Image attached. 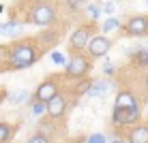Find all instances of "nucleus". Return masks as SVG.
I'll return each instance as SVG.
<instances>
[{
  "label": "nucleus",
  "instance_id": "nucleus-14",
  "mask_svg": "<svg viewBox=\"0 0 148 143\" xmlns=\"http://www.w3.org/2000/svg\"><path fill=\"white\" fill-rule=\"evenodd\" d=\"M24 32V24L17 19H9V22H0V34L9 39H17Z\"/></svg>",
  "mask_w": 148,
  "mask_h": 143
},
{
  "label": "nucleus",
  "instance_id": "nucleus-21",
  "mask_svg": "<svg viewBox=\"0 0 148 143\" xmlns=\"http://www.w3.org/2000/svg\"><path fill=\"white\" fill-rule=\"evenodd\" d=\"M122 28V22L118 17H108L103 24H101V32L108 34V32H114V30H120Z\"/></svg>",
  "mask_w": 148,
  "mask_h": 143
},
{
  "label": "nucleus",
  "instance_id": "nucleus-10",
  "mask_svg": "<svg viewBox=\"0 0 148 143\" xmlns=\"http://www.w3.org/2000/svg\"><path fill=\"white\" fill-rule=\"evenodd\" d=\"M114 107H120V109H137L140 107V100L131 90H118L114 96Z\"/></svg>",
  "mask_w": 148,
  "mask_h": 143
},
{
  "label": "nucleus",
  "instance_id": "nucleus-22",
  "mask_svg": "<svg viewBox=\"0 0 148 143\" xmlns=\"http://www.w3.org/2000/svg\"><path fill=\"white\" fill-rule=\"evenodd\" d=\"M64 4H67V9L71 13H79V11H86V7H88V0H62Z\"/></svg>",
  "mask_w": 148,
  "mask_h": 143
},
{
  "label": "nucleus",
  "instance_id": "nucleus-30",
  "mask_svg": "<svg viewBox=\"0 0 148 143\" xmlns=\"http://www.w3.org/2000/svg\"><path fill=\"white\" fill-rule=\"evenodd\" d=\"M110 143H127V139H125V137H112Z\"/></svg>",
  "mask_w": 148,
  "mask_h": 143
},
{
  "label": "nucleus",
  "instance_id": "nucleus-18",
  "mask_svg": "<svg viewBox=\"0 0 148 143\" xmlns=\"http://www.w3.org/2000/svg\"><path fill=\"white\" fill-rule=\"evenodd\" d=\"M7 100L11 105H22V103H28L30 100V92L28 90H17V92H13V94H7Z\"/></svg>",
  "mask_w": 148,
  "mask_h": 143
},
{
  "label": "nucleus",
  "instance_id": "nucleus-28",
  "mask_svg": "<svg viewBox=\"0 0 148 143\" xmlns=\"http://www.w3.org/2000/svg\"><path fill=\"white\" fill-rule=\"evenodd\" d=\"M101 9H103V13L112 15V13L116 11V2H114V0H108V2H103V4H101Z\"/></svg>",
  "mask_w": 148,
  "mask_h": 143
},
{
  "label": "nucleus",
  "instance_id": "nucleus-31",
  "mask_svg": "<svg viewBox=\"0 0 148 143\" xmlns=\"http://www.w3.org/2000/svg\"><path fill=\"white\" fill-rule=\"evenodd\" d=\"M7 100V92H4L2 88H0V107H2V103Z\"/></svg>",
  "mask_w": 148,
  "mask_h": 143
},
{
  "label": "nucleus",
  "instance_id": "nucleus-20",
  "mask_svg": "<svg viewBox=\"0 0 148 143\" xmlns=\"http://www.w3.org/2000/svg\"><path fill=\"white\" fill-rule=\"evenodd\" d=\"M15 135V126H11L9 122H0V143H9Z\"/></svg>",
  "mask_w": 148,
  "mask_h": 143
},
{
  "label": "nucleus",
  "instance_id": "nucleus-13",
  "mask_svg": "<svg viewBox=\"0 0 148 143\" xmlns=\"http://www.w3.org/2000/svg\"><path fill=\"white\" fill-rule=\"evenodd\" d=\"M34 39H37V45L41 49H47V47H54V45L58 43L60 32H58V30H54V26H52V28H45L43 32H39Z\"/></svg>",
  "mask_w": 148,
  "mask_h": 143
},
{
  "label": "nucleus",
  "instance_id": "nucleus-11",
  "mask_svg": "<svg viewBox=\"0 0 148 143\" xmlns=\"http://www.w3.org/2000/svg\"><path fill=\"white\" fill-rule=\"evenodd\" d=\"M127 143H148V124L146 122H140V124L131 126L125 135Z\"/></svg>",
  "mask_w": 148,
  "mask_h": 143
},
{
  "label": "nucleus",
  "instance_id": "nucleus-17",
  "mask_svg": "<svg viewBox=\"0 0 148 143\" xmlns=\"http://www.w3.org/2000/svg\"><path fill=\"white\" fill-rule=\"evenodd\" d=\"M34 132H41V135H45V137L52 139L56 135V124H52L49 120H39L37 126H34Z\"/></svg>",
  "mask_w": 148,
  "mask_h": 143
},
{
  "label": "nucleus",
  "instance_id": "nucleus-26",
  "mask_svg": "<svg viewBox=\"0 0 148 143\" xmlns=\"http://www.w3.org/2000/svg\"><path fill=\"white\" fill-rule=\"evenodd\" d=\"M26 143H52V139L45 135H41V132H32V135L26 139Z\"/></svg>",
  "mask_w": 148,
  "mask_h": 143
},
{
  "label": "nucleus",
  "instance_id": "nucleus-27",
  "mask_svg": "<svg viewBox=\"0 0 148 143\" xmlns=\"http://www.w3.org/2000/svg\"><path fill=\"white\" fill-rule=\"evenodd\" d=\"M101 73H103L105 77H112V75L116 73V66L112 64L110 60H105V62H103V66H101Z\"/></svg>",
  "mask_w": 148,
  "mask_h": 143
},
{
  "label": "nucleus",
  "instance_id": "nucleus-33",
  "mask_svg": "<svg viewBox=\"0 0 148 143\" xmlns=\"http://www.w3.org/2000/svg\"><path fill=\"white\" fill-rule=\"evenodd\" d=\"M32 2H52V0H32Z\"/></svg>",
  "mask_w": 148,
  "mask_h": 143
},
{
  "label": "nucleus",
  "instance_id": "nucleus-34",
  "mask_svg": "<svg viewBox=\"0 0 148 143\" xmlns=\"http://www.w3.org/2000/svg\"><path fill=\"white\" fill-rule=\"evenodd\" d=\"M146 4H148V0H146Z\"/></svg>",
  "mask_w": 148,
  "mask_h": 143
},
{
  "label": "nucleus",
  "instance_id": "nucleus-4",
  "mask_svg": "<svg viewBox=\"0 0 148 143\" xmlns=\"http://www.w3.org/2000/svg\"><path fill=\"white\" fill-rule=\"evenodd\" d=\"M110 122H112L114 128H127V126L140 124L142 122V107H137V109H120V107H114Z\"/></svg>",
  "mask_w": 148,
  "mask_h": 143
},
{
  "label": "nucleus",
  "instance_id": "nucleus-16",
  "mask_svg": "<svg viewBox=\"0 0 148 143\" xmlns=\"http://www.w3.org/2000/svg\"><path fill=\"white\" fill-rule=\"evenodd\" d=\"M28 107H30V117H41V115L47 113V103L34 100L32 96H30V100H28Z\"/></svg>",
  "mask_w": 148,
  "mask_h": 143
},
{
  "label": "nucleus",
  "instance_id": "nucleus-7",
  "mask_svg": "<svg viewBox=\"0 0 148 143\" xmlns=\"http://www.w3.org/2000/svg\"><path fill=\"white\" fill-rule=\"evenodd\" d=\"M122 32L127 37H146L148 34V15H133L122 24Z\"/></svg>",
  "mask_w": 148,
  "mask_h": 143
},
{
  "label": "nucleus",
  "instance_id": "nucleus-19",
  "mask_svg": "<svg viewBox=\"0 0 148 143\" xmlns=\"http://www.w3.org/2000/svg\"><path fill=\"white\" fill-rule=\"evenodd\" d=\"M92 81H95V79H90V77L79 79L77 83H75V88H73V94H75V96H88L90 88H92Z\"/></svg>",
  "mask_w": 148,
  "mask_h": 143
},
{
  "label": "nucleus",
  "instance_id": "nucleus-24",
  "mask_svg": "<svg viewBox=\"0 0 148 143\" xmlns=\"http://www.w3.org/2000/svg\"><path fill=\"white\" fill-rule=\"evenodd\" d=\"M101 11H103V9H101L99 4H92V2H88V7H86V13L90 15V19H92V22H97V19L101 17Z\"/></svg>",
  "mask_w": 148,
  "mask_h": 143
},
{
  "label": "nucleus",
  "instance_id": "nucleus-2",
  "mask_svg": "<svg viewBox=\"0 0 148 143\" xmlns=\"http://www.w3.org/2000/svg\"><path fill=\"white\" fill-rule=\"evenodd\" d=\"M90 70H92V58H90L86 52L69 56V62H67V66H64V75H67V79H73V81L86 79Z\"/></svg>",
  "mask_w": 148,
  "mask_h": 143
},
{
  "label": "nucleus",
  "instance_id": "nucleus-32",
  "mask_svg": "<svg viewBox=\"0 0 148 143\" xmlns=\"http://www.w3.org/2000/svg\"><path fill=\"white\" fill-rule=\"evenodd\" d=\"M144 90L148 92V75H146V77H144Z\"/></svg>",
  "mask_w": 148,
  "mask_h": 143
},
{
  "label": "nucleus",
  "instance_id": "nucleus-1",
  "mask_svg": "<svg viewBox=\"0 0 148 143\" xmlns=\"http://www.w3.org/2000/svg\"><path fill=\"white\" fill-rule=\"evenodd\" d=\"M43 49L37 45V39H22L15 41L13 45H9V70H24L30 68L32 64H37V60L41 58Z\"/></svg>",
  "mask_w": 148,
  "mask_h": 143
},
{
  "label": "nucleus",
  "instance_id": "nucleus-23",
  "mask_svg": "<svg viewBox=\"0 0 148 143\" xmlns=\"http://www.w3.org/2000/svg\"><path fill=\"white\" fill-rule=\"evenodd\" d=\"M84 143H110V139H108V135H103V132H92V135L86 137Z\"/></svg>",
  "mask_w": 148,
  "mask_h": 143
},
{
  "label": "nucleus",
  "instance_id": "nucleus-25",
  "mask_svg": "<svg viewBox=\"0 0 148 143\" xmlns=\"http://www.w3.org/2000/svg\"><path fill=\"white\" fill-rule=\"evenodd\" d=\"M49 60H52L56 66H67V56L60 54V52H49Z\"/></svg>",
  "mask_w": 148,
  "mask_h": 143
},
{
  "label": "nucleus",
  "instance_id": "nucleus-12",
  "mask_svg": "<svg viewBox=\"0 0 148 143\" xmlns=\"http://www.w3.org/2000/svg\"><path fill=\"white\" fill-rule=\"evenodd\" d=\"M116 88V83L112 81L110 77H103V79H95L92 81V88H90V92H88V96L90 98H103L105 94H110L112 90Z\"/></svg>",
  "mask_w": 148,
  "mask_h": 143
},
{
  "label": "nucleus",
  "instance_id": "nucleus-6",
  "mask_svg": "<svg viewBox=\"0 0 148 143\" xmlns=\"http://www.w3.org/2000/svg\"><path fill=\"white\" fill-rule=\"evenodd\" d=\"M112 45H114V43H112V39L108 37V34H95V37L90 39V43H88V49H86V54H88L92 60L105 58V56L110 54Z\"/></svg>",
  "mask_w": 148,
  "mask_h": 143
},
{
  "label": "nucleus",
  "instance_id": "nucleus-8",
  "mask_svg": "<svg viewBox=\"0 0 148 143\" xmlns=\"http://www.w3.org/2000/svg\"><path fill=\"white\" fill-rule=\"evenodd\" d=\"M56 94H60V88H58V81L52 77V79L41 81L37 88H34L32 98H34V100H41V103H49Z\"/></svg>",
  "mask_w": 148,
  "mask_h": 143
},
{
  "label": "nucleus",
  "instance_id": "nucleus-29",
  "mask_svg": "<svg viewBox=\"0 0 148 143\" xmlns=\"http://www.w3.org/2000/svg\"><path fill=\"white\" fill-rule=\"evenodd\" d=\"M0 62H9V45H0Z\"/></svg>",
  "mask_w": 148,
  "mask_h": 143
},
{
  "label": "nucleus",
  "instance_id": "nucleus-9",
  "mask_svg": "<svg viewBox=\"0 0 148 143\" xmlns=\"http://www.w3.org/2000/svg\"><path fill=\"white\" fill-rule=\"evenodd\" d=\"M67 109H69V98L64 94H56L52 100L47 103V115L49 120H62L67 115Z\"/></svg>",
  "mask_w": 148,
  "mask_h": 143
},
{
  "label": "nucleus",
  "instance_id": "nucleus-3",
  "mask_svg": "<svg viewBox=\"0 0 148 143\" xmlns=\"http://www.w3.org/2000/svg\"><path fill=\"white\" fill-rule=\"evenodd\" d=\"M58 19V9L52 2H34L28 13V22L39 28H52Z\"/></svg>",
  "mask_w": 148,
  "mask_h": 143
},
{
  "label": "nucleus",
  "instance_id": "nucleus-15",
  "mask_svg": "<svg viewBox=\"0 0 148 143\" xmlns=\"http://www.w3.org/2000/svg\"><path fill=\"white\" fill-rule=\"evenodd\" d=\"M131 62L135 66H140V68L148 66V49L146 47H135L133 52H131Z\"/></svg>",
  "mask_w": 148,
  "mask_h": 143
},
{
  "label": "nucleus",
  "instance_id": "nucleus-5",
  "mask_svg": "<svg viewBox=\"0 0 148 143\" xmlns=\"http://www.w3.org/2000/svg\"><path fill=\"white\" fill-rule=\"evenodd\" d=\"M92 32H95V26H92V24L75 28L73 32H71V37H69V52H71V54H82V52H86V49H88L90 39L95 37Z\"/></svg>",
  "mask_w": 148,
  "mask_h": 143
}]
</instances>
